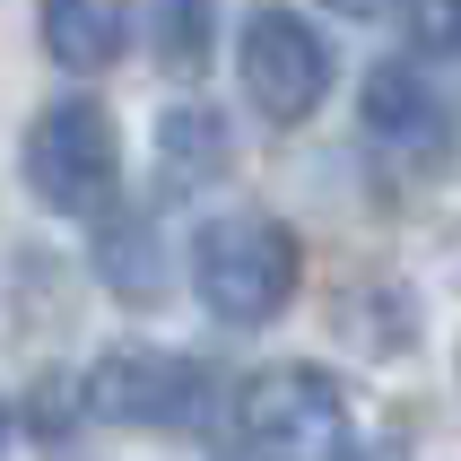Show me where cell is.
I'll list each match as a JSON object with an SVG mask.
<instances>
[{
	"label": "cell",
	"instance_id": "1",
	"mask_svg": "<svg viewBox=\"0 0 461 461\" xmlns=\"http://www.w3.org/2000/svg\"><path fill=\"white\" fill-rule=\"evenodd\" d=\"M296 279H305V253H296V235H287L279 218H261V209L209 218V227L192 235V296H201L227 331L279 322Z\"/></svg>",
	"mask_w": 461,
	"mask_h": 461
},
{
	"label": "cell",
	"instance_id": "2",
	"mask_svg": "<svg viewBox=\"0 0 461 461\" xmlns=\"http://www.w3.org/2000/svg\"><path fill=\"white\" fill-rule=\"evenodd\" d=\"M235 436L253 461H339L357 436V410L322 366H261L235 392Z\"/></svg>",
	"mask_w": 461,
	"mask_h": 461
},
{
	"label": "cell",
	"instance_id": "3",
	"mask_svg": "<svg viewBox=\"0 0 461 461\" xmlns=\"http://www.w3.org/2000/svg\"><path fill=\"white\" fill-rule=\"evenodd\" d=\"M26 183L35 201L61 209V218H96L122 183V140H113V113L96 96H61L26 122Z\"/></svg>",
	"mask_w": 461,
	"mask_h": 461
},
{
	"label": "cell",
	"instance_id": "4",
	"mask_svg": "<svg viewBox=\"0 0 461 461\" xmlns=\"http://www.w3.org/2000/svg\"><path fill=\"white\" fill-rule=\"evenodd\" d=\"M209 401H218L209 366L183 357V348H113L78 384V410L113 418V427H201Z\"/></svg>",
	"mask_w": 461,
	"mask_h": 461
},
{
	"label": "cell",
	"instance_id": "5",
	"mask_svg": "<svg viewBox=\"0 0 461 461\" xmlns=\"http://www.w3.org/2000/svg\"><path fill=\"white\" fill-rule=\"evenodd\" d=\"M235 78H244L261 122H305L313 104L331 96V44L296 9H253L244 44H235Z\"/></svg>",
	"mask_w": 461,
	"mask_h": 461
},
{
	"label": "cell",
	"instance_id": "6",
	"mask_svg": "<svg viewBox=\"0 0 461 461\" xmlns=\"http://www.w3.org/2000/svg\"><path fill=\"white\" fill-rule=\"evenodd\" d=\"M357 122H366V140H375L384 157H410V166H427V157L444 149V104H436V87H427L418 70H401V61H384V70L366 78Z\"/></svg>",
	"mask_w": 461,
	"mask_h": 461
},
{
	"label": "cell",
	"instance_id": "7",
	"mask_svg": "<svg viewBox=\"0 0 461 461\" xmlns=\"http://www.w3.org/2000/svg\"><path fill=\"white\" fill-rule=\"evenodd\" d=\"M44 18V52L70 78H96L131 52V0H35Z\"/></svg>",
	"mask_w": 461,
	"mask_h": 461
},
{
	"label": "cell",
	"instance_id": "8",
	"mask_svg": "<svg viewBox=\"0 0 461 461\" xmlns=\"http://www.w3.org/2000/svg\"><path fill=\"white\" fill-rule=\"evenodd\" d=\"M218 166H227V122H218V113H166V183L192 192V183H209Z\"/></svg>",
	"mask_w": 461,
	"mask_h": 461
},
{
	"label": "cell",
	"instance_id": "9",
	"mask_svg": "<svg viewBox=\"0 0 461 461\" xmlns=\"http://www.w3.org/2000/svg\"><path fill=\"white\" fill-rule=\"evenodd\" d=\"M157 52L175 70H201L209 61V0H157Z\"/></svg>",
	"mask_w": 461,
	"mask_h": 461
},
{
	"label": "cell",
	"instance_id": "10",
	"mask_svg": "<svg viewBox=\"0 0 461 461\" xmlns=\"http://www.w3.org/2000/svg\"><path fill=\"white\" fill-rule=\"evenodd\" d=\"M401 18L427 61H461V0H401Z\"/></svg>",
	"mask_w": 461,
	"mask_h": 461
},
{
	"label": "cell",
	"instance_id": "11",
	"mask_svg": "<svg viewBox=\"0 0 461 461\" xmlns=\"http://www.w3.org/2000/svg\"><path fill=\"white\" fill-rule=\"evenodd\" d=\"M331 9H348V18H375V9H392V0H331Z\"/></svg>",
	"mask_w": 461,
	"mask_h": 461
},
{
	"label": "cell",
	"instance_id": "12",
	"mask_svg": "<svg viewBox=\"0 0 461 461\" xmlns=\"http://www.w3.org/2000/svg\"><path fill=\"white\" fill-rule=\"evenodd\" d=\"M0 436H9V401H0Z\"/></svg>",
	"mask_w": 461,
	"mask_h": 461
}]
</instances>
